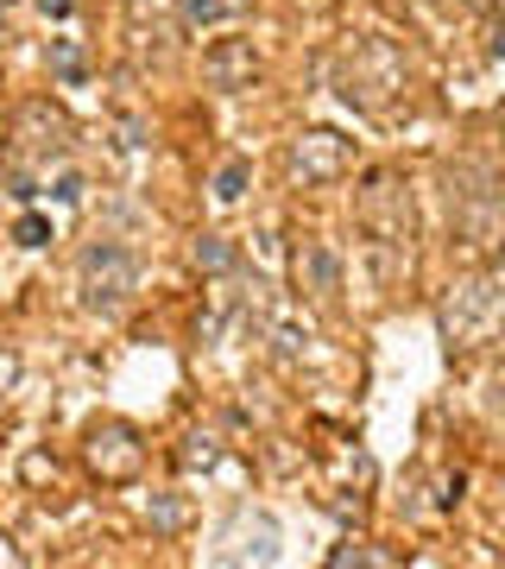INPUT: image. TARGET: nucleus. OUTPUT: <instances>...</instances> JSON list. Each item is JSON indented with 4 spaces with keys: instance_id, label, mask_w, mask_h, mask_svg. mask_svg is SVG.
<instances>
[{
    "instance_id": "nucleus-1",
    "label": "nucleus",
    "mask_w": 505,
    "mask_h": 569,
    "mask_svg": "<svg viewBox=\"0 0 505 569\" xmlns=\"http://www.w3.org/2000/svg\"><path fill=\"white\" fill-rule=\"evenodd\" d=\"M354 215L373 241V259H379V279L392 284L399 266H411V241H417V203H411V183L392 171V165H373L360 190H354Z\"/></svg>"
},
{
    "instance_id": "nucleus-2",
    "label": "nucleus",
    "mask_w": 505,
    "mask_h": 569,
    "mask_svg": "<svg viewBox=\"0 0 505 569\" xmlns=\"http://www.w3.org/2000/svg\"><path fill=\"white\" fill-rule=\"evenodd\" d=\"M328 82H335V96L360 114H379V108L392 102L404 89V57L392 38H379V32H354L341 52L328 57Z\"/></svg>"
},
{
    "instance_id": "nucleus-3",
    "label": "nucleus",
    "mask_w": 505,
    "mask_h": 569,
    "mask_svg": "<svg viewBox=\"0 0 505 569\" xmlns=\"http://www.w3.org/2000/svg\"><path fill=\"white\" fill-rule=\"evenodd\" d=\"M449 228L461 247H505V183L493 165L461 158L449 165Z\"/></svg>"
},
{
    "instance_id": "nucleus-4",
    "label": "nucleus",
    "mask_w": 505,
    "mask_h": 569,
    "mask_svg": "<svg viewBox=\"0 0 505 569\" xmlns=\"http://www.w3.org/2000/svg\"><path fill=\"white\" fill-rule=\"evenodd\" d=\"M76 146L70 121L57 114L50 102H25L13 114V146H7V178H32V171H50V165H64Z\"/></svg>"
},
{
    "instance_id": "nucleus-5",
    "label": "nucleus",
    "mask_w": 505,
    "mask_h": 569,
    "mask_svg": "<svg viewBox=\"0 0 505 569\" xmlns=\"http://www.w3.org/2000/svg\"><path fill=\"white\" fill-rule=\"evenodd\" d=\"M436 323H442L449 348H486V342L505 330V284H493V279H461L449 298H442Z\"/></svg>"
},
{
    "instance_id": "nucleus-6",
    "label": "nucleus",
    "mask_w": 505,
    "mask_h": 569,
    "mask_svg": "<svg viewBox=\"0 0 505 569\" xmlns=\"http://www.w3.org/2000/svg\"><path fill=\"white\" fill-rule=\"evenodd\" d=\"M133 291H139V259L121 241H89L82 247V311L114 316L133 304Z\"/></svg>"
},
{
    "instance_id": "nucleus-7",
    "label": "nucleus",
    "mask_w": 505,
    "mask_h": 569,
    "mask_svg": "<svg viewBox=\"0 0 505 569\" xmlns=\"http://www.w3.org/2000/svg\"><path fill=\"white\" fill-rule=\"evenodd\" d=\"M348 165H354V146L341 140V133H328V127L291 140V153H284V171H291L298 183H335Z\"/></svg>"
},
{
    "instance_id": "nucleus-8",
    "label": "nucleus",
    "mask_w": 505,
    "mask_h": 569,
    "mask_svg": "<svg viewBox=\"0 0 505 569\" xmlns=\"http://www.w3.org/2000/svg\"><path fill=\"white\" fill-rule=\"evenodd\" d=\"M202 77L209 89H227V96H240L259 82V52H252V38H215L209 52H202Z\"/></svg>"
},
{
    "instance_id": "nucleus-9",
    "label": "nucleus",
    "mask_w": 505,
    "mask_h": 569,
    "mask_svg": "<svg viewBox=\"0 0 505 569\" xmlns=\"http://www.w3.org/2000/svg\"><path fill=\"white\" fill-rule=\"evenodd\" d=\"M139 456H146V449H139V437H133L126 424H96V431H89V468H96L101 481H126V475L139 468Z\"/></svg>"
},
{
    "instance_id": "nucleus-10",
    "label": "nucleus",
    "mask_w": 505,
    "mask_h": 569,
    "mask_svg": "<svg viewBox=\"0 0 505 569\" xmlns=\"http://www.w3.org/2000/svg\"><path fill=\"white\" fill-rule=\"evenodd\" d=\"M298 279L316 291V298H335L341 291V259L328 254V247H303L298 254Z\"/></svg>"
},
{
    "instance_id": "nucleus-11",
    "label": "nucleus",
    "mask_w": 505,
    "mask_h": 569,
    "mask_svg": "<svg viewBox=\"0 0 505 569\" xmlns=\"http://www.w3.org/2000/svg\"><path fill=\"white\" fill-rule=\"evenodd\" d=\"M197 266H202V272H234L240 254H234V241H222V234H202V241H197Z\"/></svg>"
},
{
    "instance_id": "nucleus-12",
    "label": "nucleus",
    "mask_w": 505,
    "mask_h": 569,
    "mask_svg": "<svg viewBox=\"0 0 505 569\" xmlns=\"http://www.w3.org/2000/svg\"><path fill=\"white\" fill-rule=\"evenodd\" d=\"M152 525H158V532H177V525H183V513H190V506H183V500H177V493H152Z\"/></svg>"
},
{
    "instance_id": "nucleus-13",
    "label": "nucleus",
    "mask_w": 505,
    "mask_h": 569,
    "mask_svg": "<svg viewBox=\"0 0 505 569\" xmlns=\"http://www.w3.org/2000/svg\"><path fill=\"white\" fill-rule=\"evenodd\" d=\"M50 70H57L64 82H82V52H76L70 38H57V45H50Z\"/></svg>"
},
{
    "instance_id": "nucleus-14",
    "label": "nucleus",
    "mask_w": 505,
    "mask_h": 569,
    "mask_svg": "<svg viewBox=\"0 0 505 569\" xmlns=\"http://www.w3.org/2000/svg\"><path fill=\"white\" fill-rule=\"evenodd\" d=\"M13 241H20V247H45V241H50V222L38 215V209H25L20 222H13Z\"/></svg>"
},
{
    "instance_id": "nucleus-15",
    "label": "nucleus",
    "mask_w": 505,
    "mask_h": 569,
    "mask_svg": "<svg viewBox=\"0 0 505 569\" xmlns=\"http://www.w3.org/2000/svg\"><path fill=\"white\" fill-rule=\"evenodd\" d=\"M177 7H183L190 26H215V20H227V0H177Z\"/></svg>"
},
{
    "instance_id": "nucleus-16",
    "label": "nucleus",
    "mask_w": 505,
    "mask_h": 569,
    "mask_svg": "<svg viewBox=\"0 0 505 569\" xmlns=\"http://www.w3.org/2000/svg\"><path fill=\"white\" fill-rule=\"evenodd\" d=\"M240 190H247V158H234V165H222V178H215V197H222V203H234Z\"/></svg>"
},
{
    "instance_id": "nucleus-17",
    "label": "nucleus",
    "mask_w": 505,
    "mask_h": 569,
    "mask_svg": "<svg viewBox=\"0 0 505 569\" xmlns=\"http://www.w3.org/2000/svg\"><path fill=\"white\" fill-rule=\"evenodd\" d=\"M486 417H493V431H505V367L486 380Z\"/></svg>"
},
{
    "instance_id": "nucleus-18",
    "label": "nucleus",
    "mask_w": 505,
    "mask_h": 569,
    "mask_svg": "<svg viewBox=\"0 0 505 569\" xmlns=\"http://www.w3.org/2000/svg\"><path fill=\"white\" fill-rule=\"evenodd\" d=\"M50 197H57V203H76V197H82V178H76V171H64V178H57V190H50Z\"/></svg>"
},
{
    "instance_id": "nucleus-19",
    "label": "nucleus",
    "mask_w": 505,
    "mask_h": 569,
    "mask_svg": "<svg viewBox=\"0 0 505 569\" xmlns=\"http://www.w3.org/2000/svg\"><path fill=\"white\" fill-rule=\"evenodd\" d=\"M13 380H20V355H13V348H0V392L13 387Z\"/></svg>"
},
{
    "instance_id": "nucleus-20",
    "label": "nucleus",
    "mask_w": 505,
    "mask_h": 569,
    "mask_svg": "<svg viewBox=\"0 0 505 569\" xmlns=\"http://www.w3.org/2000/svg\"><path fill=\"white\" fill-rule=\"evenodd\" d=\"M328 564H335V569H348V564H373V550H335Z\"/></svg>"
},
{
    "instance_id": "nucleus-21",
    "label": "nucleus",
    "mask_w": 505,
    "mask_h": 569,
    "mask_svg": "<svg viewBox=\"0 0 505 569\" xmlns=\"http://www.w3.org/2000/svg\"><path fill=\"white\" fill-rule=\"evenodd\" d=\"M38 7H45L50 20H70V7H76V0H38Z\"/></svg>"
},
{
    "instance_id": "nucleus-22",
    "label": "nucleus",
    "mask_w": 505,
    "mask_h": 569,
    "mask_svg": "<svg viewBox=\"0 0 505 569\" xmlns=\"http://www.w3.org/2000/svg\"><path fill=\"white\" fill-rule=\"evenodd\" d=\"M486 52H493V57H505V26L493 32V38H486Z\"/></svg>"
},
{
    "instance_id": "nucleus-23",
    "label": "nucleus",
    "mask_w": 505,
    "mask_h": 569,
    "mask_svg": "<svg viewBox=\"0 0 505 569\" xmlns=\"http://www.w3.org/2000/svg\"><path fill=\"white\" fill-rule=\"evenodd\" d=\"M461 7H480V13H486V7H500V0H461Z\"/></svg>"
},
{
    "instance_id": "nucleus-24",
    "label": "nucleus",
    "mask_w": 505,
    "mask_h": 569,
    "mask_svg": "<svg viewBox=\"0 0 505 569\" xmlns=\"http://www.w3.org/2000/svg\"><path fill=\"white\" fill-rule=\"evenodd\" d=\"M500 272H505V247H500Z\"/></svg>"
}]
</instances>
